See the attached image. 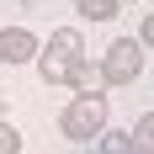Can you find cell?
I'll return each instance as SVG.
<instances>
[{
    "instance_id": "1",
    "label": "cell",
    "mask_w": 154,
    "mask_h": 154,
    "mask_svg": "<svg viewBox=\"0 0 154 154\" xmlns=\"http://www.w3.org/2000/svg\"><path fill=\"white\" fill-rule=\"evenodd\" d=\"M59 133L69 143H96L106 133V91H80L75 101L59 112Z\"/></svg>"
},
{
    "instance_id": "2",
    "label": "cell",
    "mask_w": 154,
    "mask_h": 154,
    "mask_svg": "<svg viewBox=\"0 0 154 154\" xmlns=\"http://www.w3.org/2000/svg\"><path fill=\"white\" fill-rule=\"evenodd\" d=\"M80 59H85V37H80V27H59V32L43 43V53H37V69H43L48 85H69V75H75Z\"/></svg>"
},
{
    "instance_id": "3",
    "label": "cell",
    "mask_w": 154,
    "mask_h": 154,
    "mask_svg": "<svg viewBox=\"0 0 154 154\" xmlns=\"http://www.w3.org/2000/svg\"><path fill=\"white\" fill-rule=\"evenodd\" d=\"M101 64H106V85H138V75H143V37H117L101 53Z\"/></svg>"
},
{
    "instance_id": "4",
    "label": "cell",
    "mask_w": 154,
    "mask_h": 154,
    "mask_svg": "<svg viewBox=\"0 0 154 154\" xmlns=\"http://www.w3.org/2000/svg\"><path fill=\"white\" fill-rule=\"evenodd\" d=\"M37 53H43V43L27 27H5L0 32V64H32Z\"/></svg>"
},
{
    "instance_id": "5",
    "label": "cell",
    "mask_w": 154,
    "mask_h": 154,
    "mask_svg": "<svg viewBox=\"0 0 154 154\" xmlns=\"http://www.w3.org/2000/svg\"><path fill=\"white\" fill-rule=\"evenodd\" d=\"M69 85H75V91H106V64L80 59V64H75V75H69Z\"/></svg>"
},
{
    "instance_id": "6",
    "label": "cell",
    "mask_w": 154,
    "mask_h": 154,
    "mask_svg": "<svg viewBox=\"0 0 154 154\" xmlns=\"http://www.w3.org/2000/svg\"><path fill=\"white\" fill-rule=\"evenodd\" d=\"M117 5H122V0H75V11L85 16V21H117Z\"/></svg>"
},
{
    "instance_id": "7",
    "label": "cell",
    "mask_w": 154,
    "mask_h": 154,
    "mask_svg": "<svg viewBox=\"0 0 154 154\" xmlns=\"http://www.w3.org/2000/svg\"><path fill=\"white\" fill-rule=\"evenodd\" d=\"M133 149H138V143H133V133H112V128L101 133V154H133Z\"/></svg>"
},
{
    "instance_id": "8",
    "label": "cell",
    "mask_w": 154,
    "mask_h": 154,
    "mask_svg": "<svg viewBox=\"0 0 154 154\" xmlns=\"http://www.w3.org/2000/svg\"><path fill=\"white\" fill-rule=\"evenodd\" d=\"M133 143H138V149H154V112L133 122Z\"/></svg>"
},
{
    "instance_id": "9",
    "label": "cell",
    "mask_w": 154,
    "mask_h": 154,
    "mask_svg": "<svg viewBox=\"0 0 154 154\" xmlns=\"http://www.w3.org/2000/svg\"><path fill=\"white\" fill-rule=\"evenodd\" d=\"M16 149H21V133L11 122H0V154H16Z\"/></svg>"
},
{
    "instance_id": "10",
    "label": "cell",
    "mask_w": 154,
    "mask_h": 154,
    "mask_svg": "<svg viewBox=\"0 0 154 154\" xmlns=\"http://www.w3.org/2000/svg\"><path fill=\"white\" fill-rule=\"evenodd\" d=\"M138 37H143V48H154V11L138 21Z\"/></svg>"
},
{
    "instance_id": "11",
    "label": "cell",
    "mask_w": 154,
    "mask_h": 154,
    "mask_svg": "<svg viewBox=\"0 0 154 154\" xmlns=\"http://www.w3.org/2000/svg\"><path fill=\"white\" fill-rule=\"evenodd\" d=\"M133 154H154V149H133Z\"/></svg>"
}]
</instances>
